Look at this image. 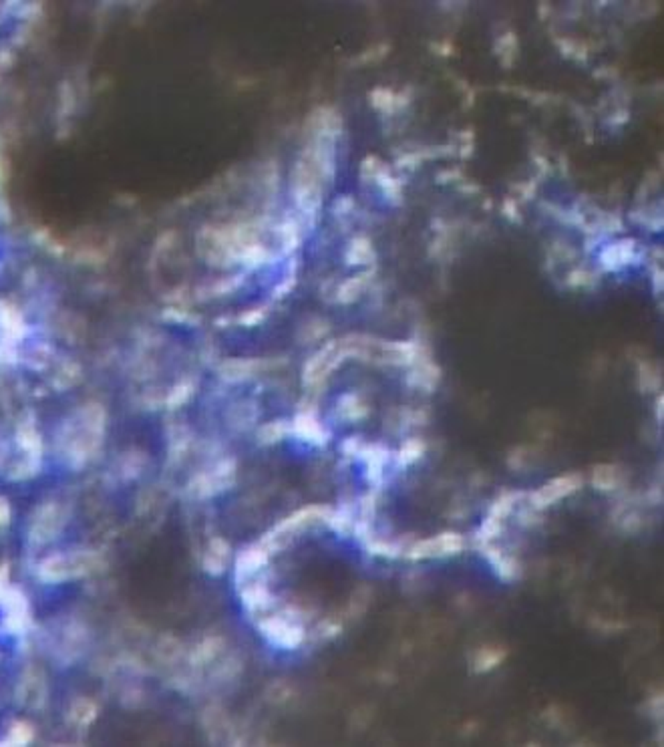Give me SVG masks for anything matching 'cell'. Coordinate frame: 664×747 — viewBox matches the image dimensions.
<instances>
[{
  "mask_svg": "<svg viewBox=\"0 0 664 747\" xmlns=\"http://www.w3.org/2000/svg\"><path fill=\"white\" fill-rule=\"evenodd\" d=\"M322 173L306 153L300 155L292 169V194L296 206L304 214H314L320 206L322 196Z\"/></svg>",
  "mask_w": 664,
  "mask_h": 747,
  "instance_id": "cell-1",
  "label": "cell"
},
{
  "mask_svg": "<svg viewBox=\"0 0 664 747\" xmlns=\"http://www.w3.org/2000/svg\"><path fill=\"white\" fill-rule=\"evenodd\" d=\"M465 546V540L457 532H443L431 538L419 540L411 548L405 550V554L413 560H429V558H445L461 552Z\"/></svg>",
  "mask_w": 664,
  "mask_h": 747,
  "instance_id": "cell-2",
  "label": "cell"
},
{
  "mask_svg": "<svg viewBox=\"0 0 664 747\" xmlns=\"http://www.w3.org/2000/svg\"><path fill=\"white\" fill-rule=\"evenodd\" d=\"M584 483L580 474H566L560 478L550 479L548 483H543L536 492L530 494V501L536 510H545L554 504H558L560 499L572 496L574 492H578Z\"/></svg>",
  "mask_w": 664,
  "mask_h": 747,
  "instance_id": "cell-3",
  "label": "cell"
},
{
  "mask_svg": "<svg viewBox=\"0 0 664 747\" xmlns=\"http://www.w3.org/2000/svg\"><path fill=\"white\" fill-rule=\"evenodd\" d=\"M521 496H523L521 492H507V494L499 496V498L491 504V508H489L487 516H485L483 524H481V528H479V536H478L479 544H483V546H485V544H491L493 540L498 538V534L501 532L503 524H505V518L512 514V510H514L516 501H518Z\"/></svg>",
  "mask_w": 664,
  "mask_h": 747,
  "instance_id": "cell-4",
  "label": "cell"
},
{
  "mask_svg": "<svg viewBox=\"0 0 664 747\" xmlns=\"http://www.w3.org/2000/svg\"><path fill=\"white\" fill-rule=\"evenodd\" d=\"M260 628L272 643L278 644V646H284V649H296L298 644L304 641L302 628L298 624L290 623L288 619H282V617L264 619L260 623Z\"/></svg>",
  "mask_w": 664,
  "mask_h": 747,
  "instance_id": "cell-5",
  "label": "cell"
},
{
  "mask_svg": "<svg viewBox=\"0 0 664 747\" xmlns=\"http://www.w3.org/2000/svg\"><path fill=\"white\" fill-rule=\"evenodd\" d=\"M483 550H485V556L489 558L491 566L496 568V572H498L501 581L514 582L521 576V564H519L514 556L505 554L503 550H498V548L491 546V544H485Z\"/></svg>",
  "mask_w": 664,
  "mask_h": 747,
  "instance_id": "cell-6",
  "label": "cell"
},
{
  "mask_svg": "<svg viewBox=\"0 0 664 747\" xmlns=\"http://www.w3.org/2000/svg\"><path fill=\"white\" fill-rule=\"evenodd\" d=\"M634 252H636L634 240H620L602 250L600 262L606 270H618L634 258Z\"/></svg>",
  "mask_w": 664,
  "mask_h": 747,
  "instance_id": "cell-7",
  "label": "cell"
},
{
  "mask_svg": "<svg viewBox=\"0 0 664 747\" xmlns=\"http://www.w3.org/2000/svg\"><path fill=\"white\" fill-rule=\"evenodd\" d=\"M268 548H264V546H254V548H250V550H246V552H242L240 554V558H238V568H236V572H238V578H250L256 570H260L266 562H268Z\"/></svg>",
  "mask_w": 664,
  "mask_h": 747,
  "instance_id": "cell-8",
  "label": "cell"
},
{
  "mask_svg": "<svg viewBox=\"0 0 664 747\" xmlns=\"http://www.w3.org/2000/svg\"><path fill=\"white\" fill-rule=\"evenodd\" d=\"M624 481V472L618 465L612 463H600L594 467L592 472V483L594 488H598L600 492H612L616 488H620Z\"/></svg>",
  "mask_w": 664,
  "mask_h": 747,
  "instance_id": "cell-9",
  "label": "cell"
},
{
  "mask_svg": "<svg viewBox=\"0 0 664 747\" xmlns=\"http://www.w3.org/2000/svg\"><path fill=\"white\" fill-rule=\"evenodd\" d=\"M294 433L302 439H308L312 443H324L326 441V431L322 429V425L308 413H302L294 419Z\"/></svg>",
  "mask_w": 664,
  "mask_h": 747,
  "instance_id": "cell-10",
  "label": "cell"
},
{
  "mask_svg": "<svg viewBox=\"0 0 664 747\" xmlns=\"http://www.w3.org/2000/svg\"><path fill=\"white\" fill-rule=\"evenodd\" d=\"M507 657L505 649L499 646H481L475 657H473V671L475 673H487L491 669H496L499 663H503V659Z\"/></svg>",
  "mask_w": 664,
  "mask_h": 747,
  "instance_id": "cell-11",
  "label": "cell"
},
{
  "mask_svg": "<svg viewBox=\"0 0 664 747\" xmlns=\"http://www.w3.org/2000/svg\"><path fill=\"white\" fill-rule=\"evenodd\" d=\"M439 377H441V375H439V369H437L435 365L429 363V361H425V363H421L419 367H415V371H411L409 383H411L413 387H421V389L431 391L437 385Z\"/></svg>",
  "mask_w": 664,
  "mask_h": 747,
  "instance_id": "cell-12",
  "label": "cell"
},
{
  "mask_svg": "<svg viewBox=\"0 0 664 747\" xmlns=\"http://www.w3.org/2000/svg\"><path fill=\"white\" fill-rule=\"evenodd\" d=\"M242 599L250 610H262L270 604V592L264 584H250L242 590Z\"/></svg>",
  "mask_w": 664,
  "mask_h": 747,
  "instance_id": "cell-13",
  "label": "cell"
},
{
  "mask_svg": "<svg viewBox=\"0 0 664 747\" xmlns=\"http://www.w3.org/2000/svg\"><path fill=\"white\" fill-rule=\"evenodd\" d=\"M347 260L349 264H369L374 260L373 244L367 238H356L351 242L349 252H347Z\"/></svg>",
  "mask_w": 664,
  "mask_h": 747,
  "instance_id": "cell-14",
  "label": "cell"
},
{
  "mask_svg": "<svg viewBox=\"0 0 664 747\" xmlns=\"http://www.w3.org/2000/svg\"><path fill=\"white\" fill-rule=\"evenodd\" d=\"M367 278H371V272H365V274L349 278L338 291V300L340 302H353L354 298H358V294L365 291V286H367Z\"/></svg>",
  "mask_w": 664,
  "mask_h": 747,
  "instance_id": "cell-15",
  "label": "cell"
},
{
  "mask_svg": "<svg viewBox=\"0 0 664 747\" xmlns=\"http://www.w3.org/2000/svg\"><path fill=\"white\" fill-rule=\"evenodd\" d=\"M423 454H425V443H423V439L411 437V439H407V441L403 443V447H401V452H399V457H396V459H399V465L407 467V465L415 463L417 459L423 456Z\"/></svg>",
  "mask_w": 664,
  "mask_h": 747,
  "instance_id": "cell-16",
  "label": "cell"
},
{
  "mask_svg": "<svg viewBox=\"0 0 664 747\" xmlns=\"http://www.w3.org/2000/svg\"><path fill=\"white\" fill-rule=\"evenodd\" d=\"M280 238H282V244H284V248L286 250H292L298 246L300 234H298V230L294 226V222H286L284 226H280Z\"/></svg>",
  "mask_w": 664,
  "mask_h": 747,
  "instance_id": "cell-17",
  "label": "cell"
},
{
  "mask_svg": "<svg viewBox=\"0 0 664 747\" xmlns=\"http://www.w3.org/2000/svg\"><path fill=\"white\" fill-rule=\"evenodd\" d=\"M371 99H373V105L376 107V109L387 111V109H391V105H393L394 95L389 91V89L378 87V89H374L373 93H371Z\"/></svg>",
  "mask_w": 664,
  "mask_h": 747,
  "instance_id": "cell-18",
  "label": "cell"
},
{
  "mask_svg": "<svg viewBox=\"0 0 664 747\" xmlns=\"http://www.w3.org/2000/svg\"><path fill=\"white\" fill-rule=\"evenodd\" d=\"M286 433V425L282 421H276V423H268L266 427H262L260 436H262V441L264 443H272V441H278L280 437Z\"/></svg>",
  "mask_w": 664,
  "mask_h": 747,
  "instance_id": "cell-19",
  "label": "cell"
}]
</instances>
